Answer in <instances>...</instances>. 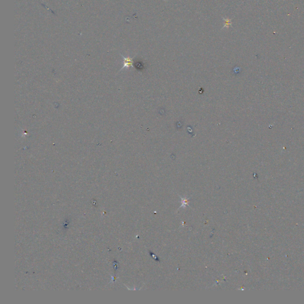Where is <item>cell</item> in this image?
I'll return each mask as SVG.
<instances>
[{"instance_id":"6da1fadb","label":"cell","mask_w":304,"mask_h":304,"mask_svg":"<svg viewBox=\"0 0 304 304\" xmlns=\"http://www.w3.org/2000/svg\"><path fill=\"white\" fill-rule=\"evenodd\" d=\"M123 58L124 60V66H123V67H122V69H123L124 68H128V67H132V66L133 61H132V60L131 58L123 57Z\"/></svg>"},{"instance_id":"7a4b0ae2","label":"cell","mask_w":304,"mask_h":304,"mask_svg":"<svg viewBox=\"0 0 304 304\" xmlns=\"http://www.w3.org/2000/svg\"><path fill=\"white\" fill-rule=\"evenodd\" d=\"M224 20L225 21V26H224L223 27H228L229 26H231V20H230L229 19H227H227H224Z\"/></svg>"}]
</instances>
